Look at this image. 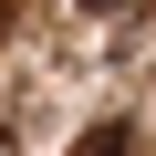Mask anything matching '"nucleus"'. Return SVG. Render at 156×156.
Here are the masks:
<instances>
[{"mask_svg":"<svg viewBox=\"0 0 156 156\" xmlns=\"http://www.w3.org/2000/svg\"><path fill=\"white\" fill-rule=\"evenodd\" d=\"M62 156H125V125H83V135H73Z\"/></svg>","mask_w":156,"mask_h":156,"instance_id":"f257e3e1","label":"nucleus"},{"mask_svg":"<svg viewBox=\"0 0 156 156\" xmlns=\"http://www.w3.org/2000/svg\"><path fill=\"white\" fill-rule=\"evenodd\" d=\"M0 156H11V125H0Z\"/></svg>","mask_w":156,"mask_h":156,"instance_id":"f03ea898","label":"nucleus"},{"mask_svg":"<svg viewBox=\"0 0 156 156\" xmlns=\"http://www.w3.org/2000/svg\"><path fill=\"white\" fill-rule=\"evenodd\" d=\"M83 11H115V0H83Z\"/></svg>","mask_w":156,"mask_h":156,"instance_id":"7ed1b4c3","label":"nucleus"}]
</instances>
